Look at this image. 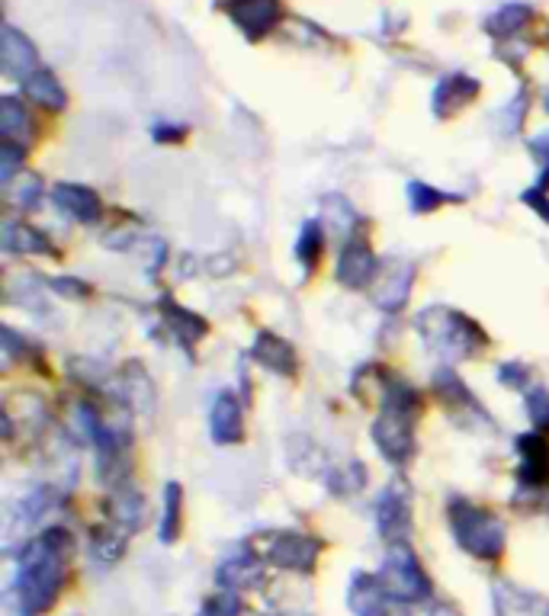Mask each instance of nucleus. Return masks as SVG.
Returning a JSON list of instances; mask_svg holds the SVG:
<instances>
[{"label":"nucleus","instance_id":"19","mask_svg":"<svg viewBox=\"0 0 549 616\" xmlns=\"http://www.w3.org/2000/svg\"><path fill=\"white\" fill-rule=\"evenodd\" d=\"M33 65H36L33 45H29L26 36H20L13 26H7L4 29V71L7 74H26Z\"/></svg>","mask_w":549,"mask_h":616},{"label":"nucleus","instance_id":"13","mask_svg":"<svg viewBox=\"0 0 549 616\" xmlns=\"http://www.w3.org/2000/svg\"><path fill=\"white\" fill-rule=\"evenodd\" d=\"M209 430L216 443H235L241 440V411L232 395H219L209 411Z\"/></svg>","mask_w":549,"mask_h":616},{"label":"nucleus","instance_id":"35","mask_svg":"<svg viewBox=\"0 0 549 616\" xmlns=\"http://www.w3.org/2000/svg\"><path fill=\"white\" fill-rule=\"evenodd\" d=\"M431 616H453V613H447V610H440V613H431Z\"/></svg>","mask_w":549,"mask_h":616},{"label":"nucleus","instance_id":"1","mask_svg":"<svg viewBox=\"0 0 549 616\" xmlns=\"http://www.w3.org/2000/svg\"><path fill=\"white\" fill-rule=\"evenodd\" d=\"M68 549V536L55 530L45 539H33L23 549L20 559V572H17V584H20V604H26V610L33 613H45L55 597L61 591V578H65V565H61V556Z\"/></svg>","mask_w":549,"mask_h":616},{"label":"nucleus","instance_id":"3","mask_svg":"<svg viewBox=\"0 0 549 616\" xmlns=\"http://www.w3.org/2000/svg\"><path fill=\"white\" fill-rule=\"evenodd\" d=\"M450 523L469 556L495 562L505 552V527H501V520L495 514L482 511V507H472L469 501H456L450 507Z\"/></svg>","mask_w":549,"mask_h":616},{"label":"nucleus","instance_id":"5","mask_svg":"<svg viewBox=\"0 0 549 616\" xmlns=\"http://www.w3.org/2000/svg\"><path fill=\"white\" fill-rule=\"evenodd\" d=\"M424 318L434 321V331H421L424 341H431L447 357H472V353L485 347V334L463 315L431 308V312H424Z\"/></svg>","mask_w":549,"mask_h":616},{"label":"nucleus","instance_id":"12","mask_svg":"<svg viewBox=\"0 0 549 616\" xmlns=\"http://www.w3.org/2000/svg\"><path fill=\"white\" fill-rule=\"evenodd\" d=\"M254 357H257V363H261V366L273 369V373H280V376H293L296 373V353H293V347H289L283 337L270 334V331L257 334Z\"/></svg>","mask_w":549,"mask_h":616},{"label":"nucleus","instance_id":"10","mask_svg":"<svg viewBox=\"0 0 549 616\" xmlns=\"http://www.w3.org/2000/svg\"><path fill=\"white\" fill-rule=\"evenodd\" d=\"M52 196H55V203L71 215V219H78L84 225L97 222L100 212H103L100 196L94 190H87V187H78V183H58V187L52 190Z\"/></svg>","mask_w":549,"mask_h":616},{"label":"nucleus","instance_id":"24","mask_svg":"<svg viewBox=\"0 0 549 616\" xmlns=\"http://www.w3.org/2000/svg\"><path fill=\"white\" fill-rule=\"evenodd\" d=\"M450 199H460V196H450V193H440L434 187H427L421 180H411L408 183V203L415 212H431L437 209L440 203H450Z\"/></svg>","mask_w":549,"mask_h":616},{"label":"nucleus","instance_id":"14","mask_svg":"<svg viewBox=\"0 0 549 616\" xmlns=\"http://www.w3.org/2000/svg\"><path fill=\"white\" fill-rule=\"evenodd\" d=\"M386 588L373 575H357L350 588V607L357 616H386Z\"/></svg>","mask_w":549,"mask_h":616},{"label":"nucleus","instance_id":"25","mask_svg":"<svg viewBox=\"0 0 549 616\" xmlns=\"http://www.w3.org/2000/svg\"><path fill=\"white\" fill-rule=\"evenodd\" d=\"M322 244H325V235H322V225L318 222H305L302 225V235L296 241V257L302 260V264H315L318 254H322Z\"/></svg>","mask_w":549,"mask_h":616},{"label":"nucleus","instance_id":"33","mask_svg":"<svg viewBox=\"0 0 549 616\" xmlns=\"http://www.w3.org/2000/svg\"><path fill=\"white\" fill-rule=\"evenodd\" d=\"M533 151H540V158L549 161V135H540L537 142H533Z\"/></svg>","mask_w":549,"mask_h":616},{"label":"nucleus","instance_id":"28","mask_svg":"<svg viewBox=\"0 0 549 616\" xmlns=\"http://www.w3.org/2000/svg\"><path fill=\"white\" fill-rule=\"evenodd\" d=\"M26 126H29V119L17 106V100H4V103H0V129H4L7 135H17Z\"/></svg>","mask_w":549,"mask_h":616},{"label":"nucleus","instance_id":"27","mask_svg":"<svg viewBox=\"0 0 549 616\" xmlns=\"http://www.w3.org/2000/svg\"><path fill=\"white\" fill-rule=\"evenodd\" d=\"M366 482V469L360 466V462H350V466L338 469L331 475V491H338V495H350V491L363 488Z\"/></svg>","mask_w":549,"mask_h":616},{"label":"nucleus","instance_id":"8","mask_svg":"<svg viewBox=\"0 0 549 616\" xmlns=\"http://www.w3.org/2000/svg\"><path fill=\"white\" fill-rule=\"evenodd\" d=\"M334 276H338V283H344L350 289H360L366 283H373V276H376V257H373V251L366 248L363 241H350L347 248L341 251V257H338Z\"/></svg>","mask_w":549,"mask_h":616},{"label":"nucleus","instance_id":"17","mask_svg":"<svg viewBox=\"0 0 549 616\" xmlns=\"http://www.w3.org/2000/svg\"><path fill=\"white\" fill-rule=\"evenodd\" d=\"M257 575H261V562H257L248 549H235L232 559L222 562V568H219V581L228 591L248 588L251 581H257Z\"/></svg>","mask_w":549,"mask_h":616},{"label":"nucleus","instance_id":"31","mask_svg":"<svg viewBox=\"0 0 549 616\" xmlns=\"http://www.w3.org/2000/svg\"><path fill=\"white\" fill-rule=\"evenodd\" d=\"M20 164V148L17 145H4V171H0V177H4V183H10V174H13V167Z\"/></svg>","mask_w":549,"mask_h":616},{"label":"nucleus","instance_id":"21","mask_svg":"<svg viewBox=\"0 0 549 616\" xmlns=\"http://www.w3.org/2000/svg\"><path fill=\"white\" fill-rule=\"evenodd\" d=\"M26 94L33 97L36 103H42V106H55V110L65 106V90H61V84L55 81L49 71L29 74L26 77Z\"/></svg>","mask_w":549,"mask_h":616},{"label":"nucleus","instance_id":"34","mask_svg":"<svg viewBox=\"0 0 549 616\" xmlns=\"http://www.w3.org/2000/svg\"><path fill=\"white\" fill-rule=\"evenodd\" d=\"M29 613H33V610H26V604H20L17 610H10V616H29Z\"/></svg>","mask_w":549,"mask_h":616},{"label":"nucleus","instance_id":"6","mask_svg":"<svg viewBox=\"0 0 549 616\" xmlns=\"http://www.w3.org/2000/svg\"><path fill=\"white\" fill-rule=\"evenodd\" d=\"M318 549L322 543L312 536L302 533H280L277 539H270L267 546V559L280 568H293V572H309L318 559Z\"/></svg>","mask_w":549,"mask_h":616},{"label":"nucleus","instance_id":"15","mask_svg":"<svg viewBox=\"0 0 549 616\" xmlns=\"http://www.w3.org/2000/svg\"><path fill=\"white\" fill-rule=\"evenodd\" d=\"M476 94H479V84L472 81V77L453 74V77H447V81L437 87V94H434V113H437V116H450L453 110L466 106Z\"/></svg>","mask_w":549,"mask_h":616},{"label":"nucleus","instance_id":"30","mask_svg":"<svg viewBox=\"0 0 549 616\" xmlns=\"http://www.w3.org/2000/svg\"><path fill=\"white\" fill-rule=\"evenodd\" d=\"M527 408H530V418L537 427H549V392L543 385H537L530 395H527Z\"/></svg>","mask_w":549,"mask_h":616},{"label":"nucleus","instance_id":"9","mask_svg":"<svg viewBox=\"0 0 549 616\" xmlns=\"http://www.w3.org/2000/svg\"><path fill=\"white\" fill-rule=\"evenodd\" d=\"M228 13L248 36H264L280 20V4L277 0H232Z\"/></svg>","mask_w":549,"mask_h":616},{"label":"nucleus","instance_id":"18","mask_svg":"<svg viewBox=\"0 0 549 616\" xmlns=\"http://www.w3.org/2000/svg\"><path fill=\"white\" fill-rule=\"evenodd\" d=\"M161 305H164L167 325L177 331V337H180V341L187 344V347H193L196 341H200V337H206V321H203L200 315L187 312L183 305H174L171 299H164Z\"/></svg>","mask_w":549,"mask_h":616},{"label":"nucleus","instance_id":"32","mask_svg":"<svg viewBox=\"0 0 549 616\" xmlns=\"http://www.w3.org/2000/svg\"><path fill=\"white\" fill-rule=\"evenodd\" d=\"M524 203H530V209H533V212H540L543 219L549 222V199H546L543 193H537V190L524 193Z\"/></svg>","mask_w":549,"mask_h":616},{"label":"nucleus","instance_id":"2","mask_svg":"<svg viewBox=\"0 0 549 616\" xmlns=\"http://www.w3.org/2000/svg\"><path fill=\"white\" fill-rule=\"evenodd\" d=\"M418 411V395L402 382L386 385L383 418L373 424V440L392 466H405L411 456V418Z\"/></svg>","mask_w":549,"mask_h":616},{"label":"nucleus","instance_id":"11","mask_svg":"<svg viewBox=\"0 0 549 616\" xmlns=\"http://www.w3.org/2000/svg\"><path fill=\"white\" fill-rule=\"evenodd\" d=\"M492 600H495L498 616H549V604L540 594L511 588V584H498Z\"/></svg>","mask_w":549,"mask_h":616},{"label":"nucleus","instance_id":"16","mask_svg":"<svg viewBox=\"0 0 549 616\" xmlns=\"http://www.w3.org/2000/svg\"><path fill=\"white\" fill-rule=\"evenodd\" d=\"M517 450H521V479L533 488L546 485L549 479V453L540 437H524L517 443Z\"/></svg>","mask_w":549,"mask_h":616},{"label":"nucleus","instance_id":"23","mask_svg":"<svg viewBox=\"0 0 549 616\" xmlns=\"http://www.w3.org/2000/svg\"><path fill=\"white\" fill-rule=\"evenodd\" d=\"M142 514H145V501L135 495V491H122V495L113 501V517H116L119 527L139 530L142 527Z\"/></svg>","mask_w":549,"mask_h":616},{"label":"nucleus","instance_id":"26","mask_svg":"<svg viewBox=\"0 0 549 616\" xmlns=\"http://www.w3.org/2000/svg\"><path fill=\"white\" fill-rule=\"evenodd\" d=\"M180 488L167 485L164 491V520H161V543H174V536L180 530Z\"/></svg>","mask_w":549,"mask_h":616},{"label":"nucleus","instance_id":"4","mask_svg":"<svg viewBox=\"0 0 549 616\" xmlns=\"http://www.w3.org/2000/svg\"><path fill=\"white\" fill-rule=\"evenodd\" d=\"M379 584L395 600H424L431 597V578L418 565V556L405 543H392L389 556L379 572Z\"/></svg>","mask_w":549,"mask_h":616},{"label":"nucleus","instance_id":"29","mask_svg":"<svg viewBox=\"0 0 549 616\" xmlns=\"http://www.w3.org/2000/svg\"><path fill=\"white\" fill-rule=\"evenodd\" d=\"M235 613H238V594L228 588L212 600H206V607L200 610V616H235Z\"/></svg>","mask_w":549,"mask_h":616},{"label":"nucleus","instance_id":"22","mask_svg":"<svg viewBox=\"0 0 549 616\" xmlns=\"http://www.w3.org/2000/svg\"><path fill=\"white\" fill-rule=\"evenodd\" d=\"M411 267H399V273L395 276H389V283H383V289H379V296H376V302L383 305V308H389V312H395V308H402L405 305V299H408V289H411Z\"/></svg>","mask_w":549,"mask_h":616},{"label":"nucleus","instance_id":"20","mask_svg":"<svg viewBox=\"0 0 549 616\" xmlns=\"http://www.w3.org/2000/svg\"><path fill=\"white\" fill-rule=\"evenodd\" d=\"M4 248L10 254H55V248L45 241L36 228H26V225H7L4 231Z\"/></svg>","mask_w":549,"mask_h":616},{"label":"nucleus","instance_id":"7","mask_svg":"<svg viewBox=\"0 0 549 616\" xmlns=\"http://www.w3.org/2000/svg\"><path fill=\"white\" fill-rule=\"evenodd\" d=\"M379 530L389 539V543H402L408 527H411V517H408V495L402 485H389L379 498Z\"/></svg>","mask_w":549,"mask_h":616}]
</instances>
